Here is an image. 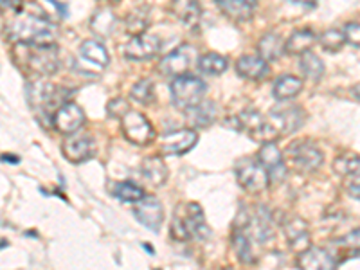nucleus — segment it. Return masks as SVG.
<instances>
[{"label":"nucleus","instance_id":"nucleus-1","mask_svg":"<svg viewBox=\"0 0 360 270\" xmlns=\"http://www.w3.org/2000/svg\"><path fill=\"white\" fill-rule=\"evenodd\" d=\"M9 40L27 45H53L56 40V25L41 11H31L13 20L8 27Z\"/></svg>","mask_w":360,"mask_h":270},{"label":"nucleus","instance_id":"nucleus-2","mask_svg":"<svg viewBox=\"0 0 360 270\" xmlns=\"http://www.w3.org/2000/svg\"><path fill=\"white\" fill-rule=\"evenodd\" d=\"M25 94H27V103L29 107L33 108L34 114L38 115V119L44 121V117H47L53 124V117L56 114V110L62 107L63 103H67V94L69 90L63 89V86H58L51 82H29L25 86Z\"/></svg>","mask_w":360,"mask_h":270},{"label":"nucleus","instance_id":"nucleus-3","mask_svg":"<svg viewBox=\"0 0 360 270\" xmlns=\"http://www.w3.org/2000/svg\"><path fill=\"white\" fill-rule=\"evenodd\" d=\"M169 92H172L173 105L186 112L204 103L207 85L193 74H182V76H176L173 79L172 85H169Z\"/></svg>","mask_w":360,"mask_h":270},{"label":"nucleus","instance_id":"nucleus-4","mask_svg":"<svg viewBox=\"0 0 360 270\" xmlns=\"http://www.w3.org/2000/svg\"><path fill=\"white\" fill-rule=\"evenodd\" d=\"M22 53L25 60H22L20 65L27 67L31 72L37 76L49 78L58 72L60 67V54H58L56 45H27L22 44Z\"/></svg>","mask_w":360,"mask_h":270},{"label":"nucleus","instance_id":"nucleus-5","mask_svg":"<svg viewBox=\"0 0 360 270\" xmlns=\"http://www.w3.org/2000/svg\"><path fill=\"white\" fill-rule=\"evenodd\" d=\"M236 179L243 189L250 195H259L269 188L270 175L259 159H240L236 162Z\"/></svg>","mask_w":360,"mask_h":270},{"label":"nucleus","instance_id":"nucleus-6","mask_svg":"<svg viewBox=\"0 0 360 270\" xmlns=\"http://www.w3.org/2000/svg\"><path fill=\"white\" fill-rule=\"evenodd\" d=\"M193 65H198L197 49L193 45L184 44L160 60L159 72L168 78H176V76L188 74Z\"/></svg>","mask_w":360,"mask_h":270},{"label":"nucleus","instance_id":"nucleus-7","mask_svg":"<svg viewBox=\"0 0 360 270\" xmlns=\"http://www.w3.org/2000/svg\"><path fill=\"white\" fill-rule=\"evenodd\" d=\"M287 153L299 172H315L323 164V152L310 139H299L290 143Z\"/></svg>","mask_w":360,"mask_h":270},{"label":"nucleus","instance_id":"nucleus-8","mask_svg":"<svg viewBox=\"0 0 360 270\" xmlns=\"http://www.w3.org/2000/svg\"><path fill=\"white\" fill-rule=\"evenodd\" d=\"M110 63L107 47L98 40H85L79 47V58L76 62V69L83 72H103Z\"/></svg>","mask_w":360,"mask_h":270},{"label":"nucleus","instance_id":"nucleus-9","mask_svg":"<svg viewBox=\"0 0 360 270\" xmlns=\"http://www.w3.org/2000/svg\"><path fill=\"white\" fill-rule=\"evenodd\" d=\"M121 130L124 137L137 146H146L155 139V130L152 123L137 110H130L121 119Z\"/></svg>","mask_w":360,"mask_h":270},{"label":"nucleus","instance_id":"nucleus-10","mask_svg":"<svg viewBox=\"0 0 360 270\" xmlns=\"http://www.w3.org/2000/svg\"><path fill=\"white\" fill-rule=\"evenodd\" d=\"M134 214L146 229L153 231V233H159L160 231V225L164 221V209L157 197L144 195L134 207Z\"/></svg>","mask_w":360,"mask_h":270},{"label":"nucleus","instance_id":"nucleus-11","mask_svg":"<svg viewBox=\"0 0 360 270\" xmlns=\"http://www.w3.org/2000/svg\"><path fill=\"white\" fill-rule=\"evenodd\" d=\"M85 124V112L76 103H63L53 117V127L60 134L72 135Z\"/></svg>","mask_w":360,"mask_h":270},{"label":"nucleus","instance_id":"nucleus-12","mask_svg":"<svg viewBox=\"0 0 360 270\" xmlns=\"http://www.w3.org/2000/svg\"><path fill=\"white\" fill-rule=\"evenodd\" d=\"M198 143L197 131L191 128H184V130L169 131L160 141V153L162 155H184L195 144Z\"/></svg>","mask_w":360,"mask_h":270},{"label":"nucleus","instance_id":"nucleus-13","mask_svg":"<svg viewBox=\"0 0 360 270\" xmlns=\"http://www.w3.org/2000/svg\"><path fill=\"white\" fill-rule=\"evenodd\" d=\"M160 51V40L153 34H137L123 45V54L134 62H144Z\"/></svg>","mask_w":360,"mask_h":270},{"label":"nucleus","instance_id":"nucleus-14","mask_svg":"<svg viewBox=\"0 0 360 270\" xmlns=\"http://www.w3.org/2000/svg\"><path fill=\"white\" fill-rule=\"evenodd\" d=\"M258 159L269 172L270 182H283L287 179V166L283 162V153L274 141L263 143L258 152Z\"/></svg>","mask_w":360,"mask_h":270},{"label":"nucleus","instance_id":"nucleus-15","mask_svg":"<svg viewBox=\"0 0 360 270\" xmlns=\"http://www.w3.org/2000/svg\"><path fill=\"white\" fill-rule=\"evenodd\" d=\"M179 213V209H176ZM184 221V227L189 234V240H198V242H205L209 236H211V231H209L207 224H205L204 211L198 204L191 202V204L186 205L184 214H179Z\"/></svg>","mask_w":360,"mask_h":270},{"label":"nucleus","instance_id":"nucleus-16","mask_svg":"<svg viewBox=\"0 0 360 270\" xmlns=\"http://www.w3.org/2000/svg\"><path fill=\"white\" fill-rule=\"evenodd\" d=\"M269 119L272 127L276 128V131H278V135H288L303 127L304 112L301 107H288L270 112Z\"/></svg>","mask_w":360,"mask_h":270},{"label":"nucleus","instance_id":"nucleus-17","mask_svg":"<svg viewBox=\"0 0 360 270\" xmlns=\"http://www.w3.org/2000/svg\"><path fill=\"white\" fill-rule=\"evenodd\" d=\"M340 263V259L337 258L335 254H332L330 250L323 249V247H310L304 252H301L297 256V265L299 269L304 270H321V269H335Z\"/></svg>","mask_w":360,"mask_h":270},{"label":"nucleus","instance_id":"nucleus-18","mask_svg":"<svg viewBox=\"0 0 360 270\" xmlns=\"http://www.w3.org/2000/svg\"><path fill=\"white\" fill-rule=\"evenodd\" d=\"M283 233H285L288 245L292 247L295 254H301L310 249V233H308V224L303 218L292 217L283 221Z\"/></svg>","mask_w":360,"mask_h":270},{"label":"nucleus","instance_id":"nucleus-19","mask_svg":"<svg viewBox=\"0 0 360 270\" xmlns=\"http://www.w3.org/2000/svg\"><path fill=\"white\" fill-rule=\"evenodd\" d=\"M63 155L74 164L85 162L96 155V143L89 135H79V137H69L63 143Z\"/></svg>","mask_w":360,"mask_h":270},{"label":"nucleus","instance_id":"nucleus-20","mask_svg":"<svg viewBox=\"0 0 360 270\" xmlns=\"http://www.w3.org/2000/svg\"><path fill=\"white\" fill-rule=\"evenodd\" d=\"M236 74L250 82H259L269 74V62L259 54H245L236 62Z\"/></svg>","mask_w":360,"mask_h":270},{"label":"nucleus","instance_id":"nucleus-21","mask_svg":"<svg viewBox=\"0 0 360 270\" xmlns=\"http://www.w3.org/2000/svg\"><path fill=\"white\" fill-rule=\"evenodd\" d=\"M225 17L234 22H247L254 17L258 0H214Z\"/></svg>","mask_w":360,"mask_h":270},{"label":"nucleus","instance_id":"nucleus-22","mask_svg":"<svg viewBox=\"0 0 360 270\" xmlns=\"http://www.w3.org/2000/svg\"><path fill=\"white\" fill-rule=\"evenodd\" d=\"M172 11L186 27H195L202 17V6L198 0H173Z\"/></svg>","mask_w":360,"mask_h":270},{"label":"nucleus","instance_id":"nucleus-23","mask_svg":"<svg viewBox=\"0 0 360 270\" xmlns=\"http://www.w3.org/2000/svg\"><path fill=\"white\" fill-rule=\"evenodd\" d=\"M144 180L153 188H162L168 180V166L160 157H148L141 166Z\"/></svg>","mask_w":360,"mask_h":270},{"label":"nucleus","instance_id":"nucleus-24","mask_svg":"<svg viewBox=\"0 0 360 270\" xmlns=\"http://www.w3.org/2000/svg\"><path fill=\"white\" fill-rule=\"evenodd\" d=\"M258 53L266 62H276L283 53H287V41H283L278 33H266L259 38Z\"/></svg>","mask_w":360,"mask_h":270},{"label":"nucleus","instance_id":"nucleus-25","mask_svg":"<svg viewBox=\"0 0 360 270\" xmlns=\"http://www.w3.org/2000/svg\"><path fill=\"white\" fill-rule=\"evenodd\" d=\"M301 90H303V82L297 76L285 74L276 79L274 86H272V96L279 101H287V99L295 98Z\"/></svg>","mask_w":360,"mask_h":270},{"label":"nucleus","instance_id":"nucleus-26","mask_svg":"<svg viewBox=\"0 0 360 270\" xmlns=\"http://www.w3.org/2000/svg\"><path fill=\"white\" fill-rule=\"evenodd\" d=\"M249 229L252 233V236L258 240L259 243L269 242L272 238V220H270L269 209H265L263 205L258 207V213L250 217Z\"/></svg>","mask_w":360,"mask_h":270},{"label":"nucleus","instance_id":"nucleus-27","mask_svg":"<svg viewBox=\"0 0 360 270\" xmlns=\"http://www.w3.org/2000/svg\"><path fill=\"white\" fill-rule=\"evenodd\" d=\"M115 24H117L115 13L108 8H103L94 13V17H92V20H90V29L94 31L96 37L107 38L114 33Z\"/></svg>","mask_w":360,"mask_h":270},{"label":"nucleus","instance_id":"nucleus-28","mask_svg":"<svg viewBox=\"0 0 360 270\" xmlns=\"http://www.w3.org/2000/svg\"><path fill=\"white\" fill-rule=\"evenodd\" d=\"M315 41H317V37L311 29H299V31H294L287 40V53L301 56L314 47Z\"/></svg>","mask_w":360,"mask_h":270},{"label":"nucleus","instance_id":"nucleus-29","mask_svg":"<svg viewBox=\"0 0 360 270\" xmlns=\"http://www.w3.org/2000/svg\"><path fill=\"white\" fill-rule=\"evenodd\" d=\"M299 69L304 74V78L310 79V82H321V78L324 76V63L317 54H314L311 51L301 54L299 58Z\"/></svg>","mask_w":360,"mask_h":270},{"label":"nucleus","instance_id":"nucleus-30","mask_svg":"<svg viewBox=\"0 0 360 270\" xmlns=\"http://www.w3.org/2000/svg\"><path fill=\"white\" fill-rule=\"evenodd\" d=\"M186 114H188V121L193 127L205 128L214 123V119H217V107H214L213 103H205V105L200 103L197 107L186 110Z\"/></svg>","mask_w":360,"mask_h":270},{"label":"nucleus","instance_id":"nucleus-31","mask_svg":"<svg viewBox=\"0 0 360 270\" xmlns=\"http://www.w3.org/2000/svg\"><path fill=\"white\" fill-rule=\"evenodd\" d=\"M148 25H150V11L148 8H135L124 20V29L130 37L146 33Z\"/></svg>","mask_w":360,"mask_h":270},{"label":"nucleus","instance_id":"nucleus-32","mask_svg":"<svg viewBox=\"0 0 360 270\" xmlns=\"http://www.w3.org/2000/svg\"><path fill=\"white\" fill-rule=\"evenodd\" d=\"M333 168L342 179H353L360 175V157L356 153H342L333 160Z\"/></svg>","mask_w":360,"mask_h":270},{"label":"nucleus","instance_id":"nucleus-33","mask_svg":"<svg viewBox=\"0 0 360 270\" xmlns=\"http://www.w3.org/2000/svg\"><path fill=\"white\" fill-rule=\"evenodd\" d=\"M247 229L243 227H236L234 225V233H233V247L236 250L238 259L242 263H252V247H250V238L249 234L245 233Z\"/></svg>","mask_w":360,"mask_h":270},{"label":"nucleus","instance_id":"nucleus-34","mask_svg":"<svg viewBox=\"0 0 360 270\" xmlns=\"http://www.w3.org/2000/svg\"><path fill=\"white\" fill-rule=\"evenodd\" d=\"M227 58L218 53H207L198 58V69L209 76H220L227 70Z\"/></svg>","mask_w":360,"mask_h":270},{"label":"nucleus","instance_id":"nucleus-35","mask_svg":"<svg viewBox=\"0 0 360 270\" xmlns=\"http://www.w3.org/2000/svg\"><path fill=\"white\" fill-rule=\"evenodd\" d=\"M112 193H114V197L117 198V200L121 202H137L141 200V198L144 197V189L141 188V186L134 184L131 180H124V182H117V184L114 186V189H112Z\"/></svg>","mask_w":360,"mask_h":270},{"label":"nucleus","instance_id":"nucleus-36","mask_svg":"<svg viewBox=\"0 0 360 270\" xmlns=\"http://www.w3.org/2000/svg\"><path fill=\"white\" fill-rule=\"evenodd\" d=\"M319 44L326 53H339L346 44V34L340 29H328L319 37Z\"/></svg>","mask_w":360,"mask_h":270},{"label":"nucleus","instance_id":"nucleus-37","mask_svg":"<svg viewBox=\"0 0 360 270\" xmlns=\"http://www.w3.org/2000/svg\"><path fill=\"white\" fill-rule=\"evenodd\" d=\"M130 96L139 105H150L155 101V86H153L152 79H141L135 83L130 90Z\"/></svg>","mask_w":360,"mask_h":270},{"label":"nucleus","instance_id":"nucleus-38","mask_svg":"<svg viewBox=\"0 0 360 270\" xmlns=\"http://www.w3.org/2000/svg\"><path fill=\"white\" fill-rule=\"evenodd\" d=\"M130 110V103L124 98H115L107 105V115L112 119H123Z\"/></svg>","mask_w":360,"mask_h":270},{"label":"nucleus","instance_id":"nucleus-39","mask_svg":"<svg viewBox=\"0 0 360 270\" xmlns=\"http://www.w3.org/2000/svg\"><path fill=\"white\" fill-rule=\"evenodd\" d=\"M337 243H339V245L342 247L346 252L353 254V256H359V254H360V229H356V231H353V233L346 234V236L340 238Z\"/></svg>","mask_w":360,"mask_h":270},{"label":"nucleus","instance_id":"nucleus-40","mask_svg":"<svg viewBox=\"0 0 360 270\" xmlns=\"http://www.w3.org/2000/svg\"><path fill=\"white\" fill-rule=\"evenodd\" d=\"M169 233H172V238L175 242H188L189 234L184 227V221L179 217V213H175L172 221V227H169Z\"/></svg>","mask_w":360,"mask_h":270},{"label":"nucleus","instance_id":"nucleus-41","mask_svg":"<svg viewBox=\"0 0 360 270\" xmlns=\"http://www.w3.org/2000/svg\"><path fill=\"white\" fill-rule=\"evenodd\" d=\"M344 34H346V41L352 44L353 47H360V24L359 22H349L346 24V27L342 29Z\"/></svg>","mask_w":360,"mask_h":270},{"label":"nucleus","instance_id":"nucleus-42","mask_svg":"<svg viewBox=\"0 0 360 270\" xmlns=\"http://www.w3.org/2000/svg\"><path fill=\"white\" fill-rule=\"evenodd\" d=\"M346 191H348V195L352 198L360 200V175L346 180Z\"/></svg>","mask_w":360,"mask_h":270},{"label":"nucleus","instance_id":"nucleus-43","mask_svg":"<svg viewBox=\"0 0 360 270\" xmlns=\"http://www.w3.org/2000/svg\"><path fill=\"white\" fill-rule=\"evenodd\" d=\"M22 6H24V0H2V8L13 9L15 13H20Z\"/></svg>","mask_w":360,"mask_h":270},{"label":"nucleus","instance_id":"nucleus-44","mask_svg":"<svg viewBox=\"0 0 360 270\" xmlns=\"http://www.w3.org/2000/svg\"><path fill=\"white\" fill-rule=\"evenodd\" d=\"M292 2H294V4H297V6H303V8H307V9H315V6H317V0H292Z\"/></svg>","mask_w":360,"mask_h":270},{"label":"nucleus","instance_id":"nucleus-45","mask_svg":"<svg viewBox=\"0 0 360 270\" xmlns=\"http://www.w3.org/2000/svg\"><path fill=\"white\" fill-rule=\"evenodd\" d=\"M352 92H353V96H355V99H359L360 101V83H356V85L353 86Z\"/></svg>","mask_w":360,"mask_h":270},{"label":"nucleus","instance_id":"nucleus-46","mask_svg":"<svg viewBox=\"0 0 360 270\" xmlns=\"http://www.w3.org/2000/svg\"><path fill=\"white\" fill-rule=\"evenodd\" d=\"M4 160H9V162H17V159H15V157H9V155H4Z\"/></svg>","mask_w":360,"mask_h":270},{"label":"nucleus","instance_id":"nucleus-47","mask_svg":"<svg viewBox=\"0 0 360 270\" xmlns=\"http://www.w3.org/2000/svg\"><path fill=\"white\" fill-rule=\"evenodd\" d=\"M114 2H119V0H114Z\"/></svg>","mask_w":360,"mask_h":270}]
</instances>
